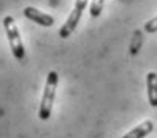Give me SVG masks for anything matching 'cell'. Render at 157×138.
Masks as SVG:
<instances>
[{"label":"cell","mask_w":157,"mask_h":138,"mask_svg":"<svg viewBox=\"0 0 157 138\" xmlns=\"http://www.w3.org/2000/svg\"><path fill=\"white\" fill-rule=\"evenodd\" d=\"M57 81H59L57 71L51 70L48 73V76H46V84L43 89L40 106H38V117L41 121H48L51 117L52 108H54V100H56V92H57Z\"/></svg>","instance_id":"6da1fadb"},{"label":"cell","mask_w":157,"mask_h":138,"mask_svg":"<svg viewBox=\"0 0 157 138\" xmlns=\"http://www.w3.org/2000/svg\"><path fill=\"white\" fill-rule=\"evenodd\" d=\"M22 13H24V16L27 17V19L33 21L38 25H43V27H52L54 25V17L51 14H46V13L36 10V8H33V6H25L22 10Z\"/></svg>","instance_id":"277c9868"},{"label":"cell","mask_w":157,"mask_h":138,"mask_svg":"<svg viewBox=\"0 0 157 138\" xmlns=\"http://www.w3.org/2000/svg\"><path fill=\"white\" fill-rule=\"evenodd\" d=\"M2 24H3V29H5V33H6V38H8V43H10L13 56L19 62L24 63L25 62V49H24V44H22L21 35H19V30H17V25H16L14 19L11 16H5Z\"/></svg>","instance_id":"7a4b0ae2"},{"label":"cell","mask_w":157,"mask_h":138,"mask_svg":"<svg viewBox=\"0 0 157 138\" xmlns=\"http://www.w3.org/2000/svg\"><path fill=\"white\" fill-rule=\"evenodd\" d=\"M144 32L146 33H155L157 32V16L149 19L146 24H144Z\"/></svg>","instance_id":"ba28073f"},{"label":"cell","mask_w":157,"mask_h":138,"mask_svg":"<svg viewBox=\"0 0 157 138\" xmlns=\"http://www.w3.org/2000/svg\"><path fill=\"white\" fill-rule=\"evenodd\" d=\"M152 130H154V122L151 121V119H146V121H143L141 124H138L135 128H132L130 132H127L122 138H144Z\"/></svg>","instance_id":"5b68a950"},{"label":"cell","mask_w":157,"mask_h":138,"mask_svg":"<svg viewBox=\"0 0 157 138\" xmlns=\"http://www.w3.org/2000/svg\"><path fill=\"white\" fill-rule=\"evenodd\" d=\"M87 2H89V0H76V2H75V6H73V10L70 11L67 21L63 22L62 27L59 29V36H60V38H68V36L73 33V30L76 29V25L81 21L82 11L86 10Z\"/></svg>","instance_id":"3957f363"},{"label":"cell","mask_w":157,"mask_h":138,"mask_svg":"<svg viewBox=\"0 0 157 138\" xmlns=\"http://www.w3.org/2000/svg\"><path fill=\"white\" fill-rule=\"evenodd\" d=\"M141 43V32L140 30H136L135 32V43L132 44V54H135L138 51V44Z\"/></svg>","instance_id":"9c48e42d"},{"label":"cell","mask_w":157,"mask_h":138,"mask_svg":"<svg viewBox=\"0 0 157 138\" xmlns=\"http://www.w3.org/2000/svg\"><path fill=\"white\" fill-rule=\"evenodd\" d=\"M146 89H147L149 105L157 108V73L155 71H149L146 75Z\"/></svg>","instance_id":"8992f818"},{"label":"cell","mask_w":157,"mask_h":138,"mask_svg":"<svg viewBox=\"0 0 157 138\" xmlns=\"http://www.w3.org/2000/svg\"><path fill=\"white\" fill-rule=\"evenodd\" d=\"M103 5H105V0H92L89 14L92 17H98L101 14V11H103Z\"/></svg>","instance_id":"52a82bcc"}]
</instances>
